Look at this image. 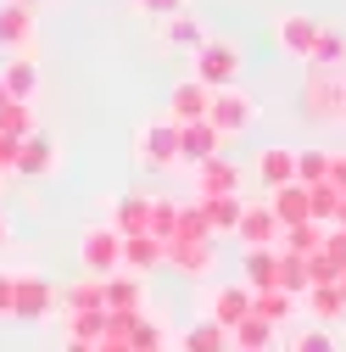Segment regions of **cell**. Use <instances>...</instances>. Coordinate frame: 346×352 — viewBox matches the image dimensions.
<instances>
[{
	"instance_id": "28",
	"label": "cell",
	"mask_w": 346,
	"mask_h": 352,
	"mask_svg": "<svg viewBox=\"0 0 346 352\" xmlns=\"http://www.w3.org/2000/svg\"><path fill=\"white\" fill-rule=\"evenodd\" d=\"M56 296H62L67 314H95V307H106V280H90V274H84L78 285H67V291H56Z\"/></svg>"
},
{
	"instance_id": "42",
	"label": "cell",
	"mask_w": 346,
	"mask_h": 352,
	"mask_svg": "<svg viewBox=\"0 0 346 352\" xmlns=\"http://www.w3.org/2000/svg\"><path fill=\"white\" fill-rule=\"evenodd\" d=\"M135 6H140L146 17H157V23H168V17L185 12V0H135Z\"/></svg>"
},
{
	"instance_id": "16",
	"label": "cell",
	"mask_w": 346,
	"mask_h": 352,
	"mask_svg": "<svg viewBox=\"0 0 346 352\" xmlns=\"http://www.w3.org/2000/svg\"><path fill=\"white\" fill-rule=\"evenodd\" d=\"M106 314H146V280L128 274V269H117L106 280Z\"/></svg>"
},
{
	"instance_id": "3",
	"label": "cell",
	"mask_w": 346,
	"mask_h": 352,
	"mask_svg": "<svg viewBox=\"0 0 346 352\" xmlns=\"http://www.w3.org/2000/svg\"><path fill=\"white\" fill-rule=\"evenodd\" d=\"M135 157L140 168H179V123L173 118H157L135 135Z\"/></svg>"
},
{
	"instance_id": "34",
	"label": "cell",
	"mask_w": 346,
	"mask_h": 352,
	"mask_svg": "<svg viewBox=\"0 0 346 352\" xmlns=\"http://www.w3.org/2000/svg\"><path fill=\"white\" fill-rule=\"evenodd\" d=\"M128 346H135V352H168V330H162V319L140 314L135 324H128Z\"/></svg>"
},
{
	"instance_id": "5",
	"label": "cell",
	"mask_w": 346,
	"mask_h": 352,
	"mask_svg": "<svg viewBox=\"0 0 346 352\" xmlns=\"http://www.w3.org/2000/svg\"><path fill=\"white\" fill-rule=\"evenodd\" d=\"M207 123L218 129V135H246V129L257 123V101L246 90H212V107H207Z\"/></svg>"
},
{
	"instance_id": "8",
	"label": "cell",
	"mask_w": 346,
	"mask_h": 352,
	"mask_svg": "<svg viewBox=\"0 0 346 352\" xmlns=\"http://www.w3.org/2000/svg\"><path fill=\"white\" fill-rule=\"evenodd\" d=\"M235 235H240V246H246V252H279V235H285V230H279V218H274V207H268V201H263V207L246 201L240 230H235Z\"/></svg>"
},
{
	"instance_id": "52",
	"label": "cell",
	"mask_w": 346,
	"mask_h": 352,
	"mask_svg": "<svg viewBox=\"0 0 346 352\" xmlns=\"http://www.w3.org/2000/svg\"><path fill=\"white\" fill-rule=\"evenodd\" d=\"M17 6H28V12H34V6H39V0H17Z\"/></svg>"
},
{
	"instance_id": "51",
	"label": "cell",
	"mask_w": 346,
	"mask_h": 352,
	"mask_svg": "<svg viewBox=\"0 0 346 352\" xmlns=\"http://www.w3.org/2000/svg\"><path fill=\"white\" fill-rule=\"evenodd\" d=\"M6 101H12V96H6V84H0V107H6Z\"/></svg>"
},
{
	"instance_id": "23",
	"label": "cell",
	"mask_w": 346,
	"mask_h": 352,
	"mask_svg": "<svg viewBox=\"0 0 346 352\" xmlns=\"http://www.w3.org/2000/svg\"><path fill=\"white\" fill-rule=\"evenodd\" d=\"M229 346H235V352H274V324L257 319V314H246V319L229 330Z\"/></svg>"
},
{
	"instance_id": "49",
	"label": "cell",
	"mask_w": 346,
	"mask_h": 352,
	"mask_svg": "<svg viewBox=\"0 0 346 352\" xmlns=\"http://www.w3.org/2000/svg\"><path fill=\"white\" fill-rule=\"evenodd\" d=\"M335 291H341V302H346V274H341V280H335Z\"/></svg>"
},
{
	"instance_id": "38",
	"label": "cell",
	"mask_w": 346,
	"mask_h": 352,
	"mask_svg": "<svg viewBox=\"0 0 346 352\" xmlns=\"http://www.w3.org/2000/svg\"><path fill=\"white\" fill-rule=\"evenodd\" d=\"M173 241H218V235L207 230V212H201V201L179 207V230H173Z\"/></svg>"
},
{
	"instance_id": "31",
	"label": "cell",
	"mask_w": 346,
	"mask_h": 352,
	"mask_svg": "<svg viewBox=\"0 0 346 352\" xmlns=\"http://www.w3.org/2000/svg\"><path fill=\"white\" fill-rule=\"evenodd\" d=\"M67 341H84V346H101L106 341V307H95V314H67Z\"/></svg>"
},
{
	"instance_id": "44",
	"label": "cell",
	"mask_w": 346,
	"mask_h": 352,
	"mask_svg": "<svg viewBox=\"0 0 346 352\" xmlns=\"http://www.w3.org/2000/svg\"><path fill=\"white\" fill-rule=\"evenodd\" d=\"M330 185L346 196V151H330Z\"/></svg>"
},
{
	"instance_id": "43",
	"label": "cell",
	"mask_w": 346,
	"mask_h": 352,
	"mask_svg": "<svg viewBox=\"0 0 346 352\" xmlns=\"http://www.w3.org/2000/svg\"><path fill=\"white\" fill-rule=\"evenodd\" d=\"M17 157H23V140L0 135V173H17Z\"/></svg>"
},
{
	"instance_id": "6",
	"label": "cell",
	"mask_w": 346,
	"mask_h": 352,
	"mask_svg": "<svg viewBox=\"0 0 346 352\" xmlns=\"http://www.w3.org/2000/svg\"><path fill=\"white\" fill-rule=\"evenodd\" d=\"M301 112H308L313 123H335V112L346 118V107H341V73L308 67V84H301Z\"/></svg>"
},
{
	"instance_id": "36",
	"label": "cell",
	"mask_w": 346,
	"mask_h": 352,
	"mask_svg": "<svg viewBox=\"0 0 346 352\" xmlns=\"http://www.w3.org/2000/svg\"><path fill=\"white\" fill-rule=\"evenodd\" d=\"M0 135L28 140V135H34V107H28V101H6V107H0Z\"/></svg>"
},
{
	"instance_id": "41",
	"label": "cell",
	"mask_w": 346,
	"mask_h": 352,
	"mask_svg": "<svg viewBox=\"0 0 346 352\" xmlns=\"http://www.w3.org/2000/svg\"><path fill=\"white\" fill-rule=\"evenodd\" d=\"M324 257H330L335 274H346V230H330V235H324Z\"/></svg>"
},
{
	"instance_id": "40",
	"label": "cell",
	"mask_w": 346,
	"mask_h": 352,
	"mask_svg": "<svg viewBox=\"0 0 346 352\" xmlns=\"http://www.w3.org/2000/svg\"><path fill=\"white\" fill-rule=\"evenodd\" d=\"M290 352H341V346H335V336H330L324 324H313V330H301V336L290 341Z\"/></svg>"
},
{
	"instance_id": "4",
	"label": "cell",
	"mask_w": 346,
	"mask_h": 352,
	"mask_svg": "<svg viewBox=\"0 0 346 352\" xmlns=\"http://www.w3.org/2000/svg\"><path fill=\"white\" fill-rule=\"evenodd\" d=\"M51 302H56V291H51L45 274H34V269H17L12 274V319L39 324V319L51 314Z\"/></svg>"
},
{
	"instance_id": "29",
	"label": "cell",
	"mask_w": 346,
	"mask_h": 352,
	"mask_svg": "<svg viewBox=\"0 0 346 352\" xmlns=\"http://www.w3.org/2000/svg\"><path fill=\"white\" fill-rule=\"evenodd\" d=\"M308 67H319V73H346V34H341V28H324V34H319Z\"/></svg>"
},
{
	"instance_id": "20",
	"label": "cell",
	"mask_w": 346,
	"mask_h": 352,
	"mask_svg": "<svg viewBox=\"0 0 346 352\" xmlns=\"http://www.w3.org/2000/svg\"><path fill=\"white\" fill-rule=\"evenodd\" d=\"M257 179H263L268 190L296 185V151L290 146H263V151H257Z\"/></svg>"
},
{
	"instance_id": "11",
	"label": "cell",
	"mask_w": 346,
	"mask_h": 352,
	"mask_svg": "<svg viewBox=\"0 0 346 352\" xmlns=\"http://www.w3.org/2000/svg\"><path fill=\"white\" fill-rule=\"evenodd\" d=\"M0 45L17 56H34V12L17 0H0Z\"/></svg>"
},
{
	"instance_id": "15",
	"label": "cell",
	"mask_w": 346,
	"mask_h": 352,
	"mask_svg": "<svg viewBox=\"0 0 346 352\" xmlns=\"http://www.w3.org/2000/svg\"><path fill=\"white\" fill-rule=\"evenodd\" d=\"M246 314H251V291H246V285H218V291L207 296V319L224 324V330H235Z\"/></svg>"
},
{
	"instance_id": "46",
	"label": "cell",
	"mask_w": 346,
	"mask_h": 352,
	"mask_svg": "<svg viewBox=\"0 0 346 352\" xmlns=\"http://www.w3.org/2000/svg\"><path fill=\"white\" fill-rule=\"evenodd\" d=\"M335 230H346V196H341V212H335Z\"/></svg>"
},
{
	"instance_id": "25",
	"label": "cell",
	"mask_w": 346,
	"mask_h": 352,
	"mask_svg": "<svg viewBox=\"0 0 346 352\" xmlns=\"http://www.w3.org/2000/svg\"><path fill=\"white\" fill-rule=\"evenodd\" d=\"M0 84H6L12 101H28V96L39 90V62H34V56H12L6 73H0Z\"/></svg>"
},
{
	"instance_id": "14",
	"label": "cell",
	"mask_w": 346,
	"mask_h": 352,
	"mask_svg": "<svg viewBox=\"0 0 346 352\" xmlns=\"http://www.w3.org/2000/svg\"><path fill=\"white\" fill-rule=\"evenodd\" d=\"M112 230L128 241V235H151V196H140V190H128V196H117L112 201Z\"/></svg>"
},
{
	"instance_id": "12",
	"label": "cell",
	"mask_w": 346,
	"mask_h": 352,
	"mask_svg": "<svg viewBox=\"0 0 346 352\" xmlns=\"http://www.w3.org/2000/svg\"><path fill=\"white\" fill-rule=\"evenodd\" d=\"M207 107H212V90H207L201 78H179V84H173V96H168V118L173 123H201Z\"/></svg>"
},
{
	"instance_id": "10",
	"label": "cell",
	"mask_w": 346,
	"mask_h": 352,
	"mask_svg": "<svg viewBox=\"0 0 346 352\" xmlns=\"http://www.w3.org/2000/svg\"><path fill=\"white\" fill-rule=\"evenodd\" d=\"M168 269H179L185 280H207L218 269V252L212 241H168Z\"/></svg>"
},
{
	"instance_id": "22",
	"label": "cell",
	"mask_w": 346,
	"mask_h": 352,
	"mask_svg": "<svg viewBox=\"0 0 346 352\" xmlns=\"http://www.w3.org/2000/svg\"><path fill=\"white\" fill-rule=\"evenodd\" d=\"M196 201H201V212H207V230H212V235H235V230H240V212H246L240 196H196Z\"/></svg>"
},
{
	"instance_id": "26",
	"label": "cell",
	"mask_w": 346,
	"mask_h": 352,
	"mask_svg": "<svg viewBox=\"0 0 346 352\" xmlns=\"http://www.w3.org/2000/svg\"><path fill=\"white\" fill-rule=\"evenodd\" d=\"M274 274H279V252H246V263H240L246 291H274Z\"/></svg>"
},
{
	"instance_id": "1",
	"label": "cell",
	"mask_w": 346,
	"mask_h": 352,
	"mask_svg": "<svg viewBox=\"0 0 346 352\" xmlns=\"http://www.w3.org/2000/svg\"><path fill=\"white\" fill-rule=\"evenodd\" d=\"M78 263H84V274L90 280H112L123 269V235L112 224H90L78 235Z\"/></svg>"
},
{
	"instance_id": "35",
	"label": "cell",
	"mask_w": 346,
	"mask_h": 352,
	"mask_svg": "<svg viewBox=\"0 0 346 352\" xmlns=\"http://www.w3.org/2000/svg\"><path fill=\"white\" fill-rule=\"evenodd\" d=\"M330 179V151H319V146H308V151H296V185H324Z\"/></svg>"
},
{
	"instance_id": "37",
	"label": "cell",
	"mask_w": 346,
	"mask_h": 352,
	"mask_svg": "<svg viewBox=\"0 0 346 352\" xmlns=\"http://www.w3.org/2000/svg\"><path fill=\"white\" fill-rule=\"evenodd\" d=\"M179 207L185 201H168V196H151V235L168 246L173 241V230H179Z\"/></svg>"
},
{
	"instance_id": "33",
	"label": "cell",
	"mask_w": 346,
	"mask_h": 352,
	"mask_svg": "<svg viewBox=\"0 0 346 352\" xmlns=\"http://www.w3.org/2000/svg\"><path fill=\"white\" fill-rule=\"evenodd\" d=\"M251 314H257V319H268V324L279 330V324L296 314V296H285V291H251Z\"/></svg>"
},
{
	"instance_id": "48",
	"label": "cell",
	"mask_w": 346,
	"mask_h": 352,
	"mask_svg": "<svg viewBox=\"0 0 346 352\" xmlns=\"http://www.w3.org/2000/svg\"><path fill=\"white\" fill-rule=\"evenodd\" d=\"M6 241H12V230H6V218H0V246H6Z\"/></svg>"
},
{
	"instance_id": "17",
	"label": "cell",
	"mask_w": 346,
	"mask_h": 352,
	"mask_svg": "<svg viewBox=\"0 0 346 352\" xmlns=\"http://www.w3.org/2000/svg\"><path fill=\"white\" fill-rule=\"evenodd\" d=\"M196 196H240V168L224 162V157H212L196 168Z\"/></svg>"
},
{
	"instance_id": "13",
	"label": "cell",
	"mask_w": 346,
	"mask_h": 352,
	"mask_svg": "<svg viewBox=\"0 0 346 352\" xmlns=\"http://www.w3.org/2000/svg\"><path fill=\"white\" fill-rule=\"evenodd\" d=\"M268 207H274V218H279V230L313 224V196H308V185H279V190H268Z\"/></svg>"
},
{
	"instance_id": "32",
	"label": "cell",
	"mask_w": 346,
	"mask_h": 352,
	"mask_svg": "<svg viewBox=\"0 0 346 352\" xmlns=\"http://www.w3.org/2000/svg\"><path fill=\"white\" fill-rule=\"evenodd\" d=\"M324 224H296V230H285L279 235V252H290V257H313V252H324Z\"/></svg>"
},
{
	"instance_id": "45",
	"label": "cell",
	"mask_w": 346,
	"mask_h": 352,
	"mask_svg": "<svg viewBox=\"0 0 346 352\" xmlns=\"http://www.w3.org/2000/svg\"><path fill=\"white\" fill-rule=\"evenodd\" d=\"M0 319H12V274L0 269Z\"/></svg>"
},
{
	"instance_id": "7",
	"label": "cell",
	"mask_w": 346,
	"mask_h": 352,
	"mask_svg": "<svg viewBox=\"0 0 346 352\" xmlns=\"http://www.w3.org/2000/svg\"><path fill=\"white\" fill-rule=\"evenodd\" d=\"M319 34H324V23H319V17H308V12H290V17H279V23H274L279 51H285V56H296V62H313Z\"/></svg>"
},
{
	"instance_id": "2",
	"label": "cell",
	"mask_w": 346,
	"mask_h": 352,
	"mask_svg": "<svg viewBox=\"0 0 346 352\" xmlns=\"http://www.w3.org/2000/svg\"><path fill=\"white\" fill-rule=\"evenodd\" d=\"M190 62H196L190 78H201L207 90H235V78H240V51L229 45V39H207Z\"/></svg>"
},
{
	"instance_id": "47",
	"label": "cell",
	"mask_w": 346,
	"mask_h": 352,
	"mask_svg": "<svg viewBox=\"0 0 346 352\" xmlns=\"http://www.w3.org/2000/svg\"><path fill=\"white\" fill-rule=\"evenodd\" d=\"M62 352H95V346H84V341H67V346H62Z\"/></svg>"
},
{
	"instance_id": "30",
	"label": "cell",
	"mask_w": 346,
	"mask_h": 352,
	"mask_svg": "<svg viewBox=\"0 0 346 352\" xmlns=\"http://www.w3.org/2000/svg\"><path fill=\"white\" fill-rule=\"evenodd\" d=\"M301 307H308V314H313L324 330H330L335 319H346V302H341V291H335V285H313L308 296H301Z\"/></svg>"
},
{
	"instance_id": "39",
	"label": "cell",
	"mask_w": 346,
	"mask_h": 352,
	"mask_svg": "<svg viewBox=\"0 0 346 352\" xmlns=\"http://www.w3.org/2000/svg\"><path fill=\"white\" fill-rule=\"evenodd\" d=\"M313 196V224H324V230H335V212H341V190L324 179V185H313L308 190Z\"/></svg>"
},
{
	"instance_id": "19",
	"label": "cell",
	"mask_w": 346,
	"mask_h": 352,
	"mask_svg": "<svg viewBox=\"0 0 346 352\" xmlns=\"http://www.w3.org/2000/svg\"><path fill=\"white\" fill-rule=\"evenodd\" d=\"M17 173H23V179H45V173H56V140H51V135H39V129H34V135L23 140Z\"/></svg>"
},
{
	"instance_id": "21",
	"label": "cell",
	"mask_w": 346,
	"mask_h": 352,
	"mask_svg": "<svg viewBox=\"0 0 346 352\" xmlns=\"http://www.w3.org/2000/svg\"><path fill=\"white\" fill-rule=\"evenodd\" d=\"M207 39H212V34H207L201 17H190V12H179V17H168V23H162V45H168V51H190V56H196Z\"/></svg>"
},
{
	"instance_id": "18",
	"label": "cell",
	"mask_w": 346,
	"mask_h": 352,
	"mask_svg": "<svg viewBox=\"0 0 346 352\" xmlns=\"http://www.w3.org/2000/svg\"><path fill=\"white\" fill-rule=\"evenodd\" d=\"M162 263H168V246H162L157 235H128V241H123V269H128V274L146 280L151 269H162Z\"/></svg>"
},
{
	"instance_id": "50",
	"label": "cell",
	"mask_w": 346,
	"mask_h": 352,
	"mask_svg": "<svg viewBox=\"0 0 346 352\" xmlns=\"http://www.w3.org/2000/svg\"><path fill=\"white\" fill-rule=\"evenodd\" d=\"M341 107H346V73H341Z\"/></svg>"
},
{
	"instance_id": "24",
	"label": "cell",
	"mask_w": 346,
	"mask_h": 352,
	"mask_svg": "<svg viewBox=\"0 0 346 352\" xmlns=\"http://www.w3.org/2000/svg\"><path fill=\"white\" fill-rule=\"evenodd\" d=\"M179 352H235V346H229V330H224V324L196 319V324L179 336Z\"/></svg>"
},
{
	"instance_id": "9",
	"label": "cell",
	"mask_w": 346,
	"mask_h": 352,
	"mask_svg": "<svg viewBox=\"0 0 346 352\" xmlns=\"http://www.w3.org/2000/svg\"><path fill=\"white\" fill-rule=\"evenodd\" d=\"M218 151H224V135H218L207 118H201V123H179V168H185V162L201 168V162H212Z\"/></svg>"
},
{
	"instance_id": "27",
	"label": "cell",
	"mask_w": 346,
	"mask_h": 352,
	"mask_svg": "<svg viewBox=\"0 0 346 352\" xmlns=\"http://www.w3.org/2000/svg\"><path fill=\"white\" fill-rule=\"evenodd\" d=\"M274 291H285V296H308L313 291V274H308V257H290V252H279V274H274Z\"/></svg>"
}]
</instances>
